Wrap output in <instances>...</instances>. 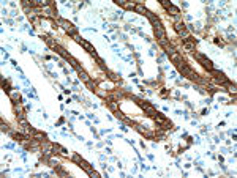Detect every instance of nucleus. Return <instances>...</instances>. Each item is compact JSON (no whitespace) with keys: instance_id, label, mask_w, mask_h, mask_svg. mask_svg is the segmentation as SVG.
<instances>
[{"instance_id":"1","label":"nucleus","mask_w":237,"mask_h":178,"mask_svg":"<svg viewBox=\"0 0 237 178\" xmlns=\"http://www.w3.org/2000/svg\"><path fill=\"white\" fill-rule=\"evenodd\" d=\"M146 14H147V17L152 21V24H153V27H155V33H157V36L160 38V41H161V44H166V35H165V28H163V25H161V22L158 21V19H155V16L153 14H150L149 11H146Z\"/></svg>"},{"instance_id":"2","label":"nucleus","mask_w":237,"mask_h":178,"mask_svg":"<svg viewBox=\"0 0 237 178\" xmlns=\"http://www.w3.org/2000/svg\"><path fill=\"white\" fill-rule=\"evenodd\" d=\"M73 36H74V39H76V41H78V43H79V44H81L82 47H85V49H87V50H89V52H90V54H92L93 57H95V58H98V55H96L95 49H93V47H92V46H90V44H89V43H87L85 39H84V38H81V36H79L78 33H76V35H73Z\"/></svg>"},{"instance_id":"3","label":"nucleus","mask_w":237,"mask_h":178,"mask_svg":"<svg viewBox=\"0 0 237 178\" xmlns=\"http://www.w3.org/2000/svg\"><path fill=\"white\" fill-rule=\"evenodd\" d=\"M195 57H196V58H198V60L201 62V65H202V66H204V68H206V69L209 71V73H210V71L214 69V65H212V62H210L209 58H206V57H204L202 54H198V52H195Z\"/></svg>"},{"instance_id":"4","label":"nucleus","mask_w":237,"mask_h":178,"mask_svg":"<svg viewBox=\"0 0 237 178\" xmlns=\"http://www.w3.org/2000/svg\"><path fill=\"white\" fill-rule=\"evenodd\" d=\"M176 32L180 35V36H183V38H188V30L185 28V25L182 24V22H176Z\"/></svg>"},{"instance_id":"5","label":"nucleus","mask_w":237,"mask_h":178,"mask_svg":"<svg viewBox=\"0 0 237 178\" xmlns=\"http://www.w3.org/2000/svg\"><path fill=\"white\" fill-rule=\"evenodd\" d=\"M210 73H212V74L215 76V79H217V80H218L220 84H228V77H226V76H225V74H223L221 71H217V69H212Z\"/></svg>"},{"instance_id":"6","label":"nucleus","mask_w":237,"mask_h":178,"mask_svg":"<svg viewBox=\"0 0 237 178\" xmlns=\"http://www.w3.org/2000/svg\"><path fill=\"white\" fill-rule=\"evenodd\" d=\"M139 106H141V107H142V109H144L147 114H150V115H153V117L157 115V110H155V109H153L150 104H147V103H139Z\"/></svg>"},{"instance_id":"7","label":"nucleus","mask_w":237,"mask_h":178,"mask_svg":"<svg viewBox=\"0 0 237 178\" xmlns=\"http://www.w3.org/2000/svg\"><path fill=\"white\" fill-rule=\"evenodd\" d=\"M60 24L63 25V28H65L66 32H71L73 35H76V28L73 27V24H71V22H66V21H60Z\"/></svg>"},{"instance_id":"8","label":"nucleus","mask_w":237,"mask_h":178,"mask_svg":"<svg viewBox=\"0 0 237 178\" xmlns=\"http://www.w3.org/2000/svg\"><path fill=\"white\" fill-rule=\"evenodd\" d=\"M52 148H54V151H55V150H57V151H60V155H63V156H66V155H68V153H66V150H65V148H62L60 145H54Z\"/></svg>"},{"instance_id":"9","label":"nucleus","mask_w":237,"mask_h":178,"mask_svg":"<svg viewBox=\"0 0 237 178\" xmlns=\"http://www.w3.org/2000/svg\"><path fill=\"white\" fill-rule=\"evenodd\" d=\"M79 166H82V169H84V170H85V172H89V174H90V172H92V169H90V167H89V164H87V162H85V161H84V159H81V162H79Z\"/></svg>"},{"instance_id":"10","label":"nucleus","mask_w":237,"mask_h":178,"mask_svg":"<svg viewBox=\"0 0 237 178\" xmlns=\"http://www.w3.org/2000/svg\"><path fill=\"white\" fill-rule=\"evenodd\" d=\"M2 85H3V90H5V91H8V93L11 91V90H9V82H8V80H3Z\"/></svg>"},{"instance_id":"11","label":"nucleus","mask_w":237,"mask_h":178,"mask_svg":"<svg viewBox=\"0 0 237 178\" xmlns=\"http://www.w3.org/2000/svg\"><path fill=\"white\" fill-rule=\"evenodd\" d=\"M160 2H161V5H163V6H165V8H166V9H169V6H171V5H172V3H169V2H168V0H160Z\"/></svg>"},{"instance_id":"12","label":"nucleus","mask_w":237,"mask_h":178,"mask_svg":"<svg viewBox=\"0 0 237 178\" xmlns=\"http://www.w3.org/2000/svg\"><path fill=\"white\" fill-rule=\"evenodd\" d=\"M79 74H81V79H82V80H85V82H89V76H87V74H85L84 71H79Z\"/></svg>"},{"instance_id":"13","label":"nucleus","mask_w":237,"mask_h":178,"mask_svg":"<svg viewBox=\"0 0 237 178\" xmlns=\"http://www.w3.org/2000/svg\"><path fill=\"white\" fill-rule=\"evenodd\" d=\"M14 139H16V140H21V142H24V140H25V137H24L22 134H14Z\"/></svg>"},{"instance_id":"14","label":"nucleus","mask_w":237,"mask_h":178,"mask_svg":"<svg viewBox=\"0 0 237 178\" xmlns=\"http://www.w3.org/2000/svg\"><path fill=\"white\" fill-rule=\"evenodd\" d=\"M185 46H187L188 49H195V43H190V41H187V39H185Z\"/></svg>"},{"instance_id":"15","label":"nucleus","mask_w":237,"mask_h":178,"mask_svg":"<svg viewBox=\"0 0 237 178\" xmlns=\"http://www.w3.org/2000/svg\"><path fill=\"white\" fill-rule=\"evenodd\" d=\"M11 98H13V99H16V101H19V99H21L19 93H17V95H16V93H11Z\"/></svg>"},{"instance_id":"16","label":"nucleus","mask_w":237,"mask_h":178,"mask_svg":"<svg viewBox=\"0 0 237 178\" xmlns=\"http://www.w3.org/2000/svg\"><path fill=\"white\" fill-rule=\"evenodd\" d=\"M73 159H74V161H76V162H81V158H79V156H78V155H74V158H73Z\"/></svg>"},{"instance_id":"17","label":"nucleus","mask_w":237,"mask_h":178,"mask_svg":"<svg viewBox=\"0 0 237 178\" xmlns=\"http://www.w3.org/2000/svg\"><path fill=\"white\" fill-rule=\"evenodd\" d=\"M229 91H236V87H234V85H229Z\"/></svg>"}]
</instances>
